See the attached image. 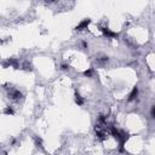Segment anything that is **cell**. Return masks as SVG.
Returning a JSON list of instances; mask_svg holds the SVG:
<instances>
[{"label": "cell", "mask_w": 155, "mask_h": 155, "mask_svg": "<svg viewBox=\"0 0 155 155\" xmlns=\"http://www.w3.org/2000/svg\"><path fill=\"white\" fill-rule=\"evenodd\" d=\"M137 96H138V88H137V87H133L132 92L130 93V97H128V101L131 102V101L136 99V98H137Z\"/></svg>", "instance_id": "1"}, {"label": "cell", "mask_w": 155, "mask_h": 155, "mask_svg": "<svg viewBox=\"0 0 155 155\" xmlns=\"http://www.w3.org/2000/svg\"><path fill=\"white\" fill-rule=\"evenodd\" d=\"M88 23H90V19H85V21H82V22L76 27V29H78V30H81L82 28H86L87 26H88Z\"/></svg>", "instance_id": "2"}, {"label": "cell", "mask_w": 155, "mask_h": 155, "mask_svg": "<svg viewBox=\"0 0 155 155\" xmlns=\"http://www.w3.org/2000/svg\"><path fill=\"white\" fill-rule=\"evenodd\" d=\"M75 102H76V104H79V105H82L84 104V99H82L80 96H75Z\"/></svg>", "instance_id": "3"}, {"label": "cell", "mask_w": 155, "mask_h": 155, "mask_svg": "<svg viewBox=\"0 0 155 155\" xmlns=\"http://www.w3.org/2000/svg\"><path fill=\"white\" fill-rule=\"evenodd\" d=\"M5 113H6V114H14V110H12L11 107H7V108L5 109Z\"/></svg>", "instance_id": "4"}, {"label": "cell", "mask_w": 155, "mask_h": 155, "mask_svg": "<svg viewBox=\"0 0 155 155\" xmlns=\"http://www.w3.org/2000/svg\"><path fill=\"white\" fill-rule=\"evenodd\" d=\"M84 74H85V76H91V75H92V70H91V69H88V70H86Z\"/></svg>", "instance_id": "5"}, {"label": "cell", "mask_w": 155, "mask_h": 155, "mask_svg": "<svg viewBox=\"0 0 155 155\" xmlns=\"http://www.w3.org/2000/svg\"><path fill=\"white\" fill-rule=\"evenodd\" d=\"M155 116V107H153L151 108V118H154Z\"/></svg>", "instance_id": "6"}]
</instances>
